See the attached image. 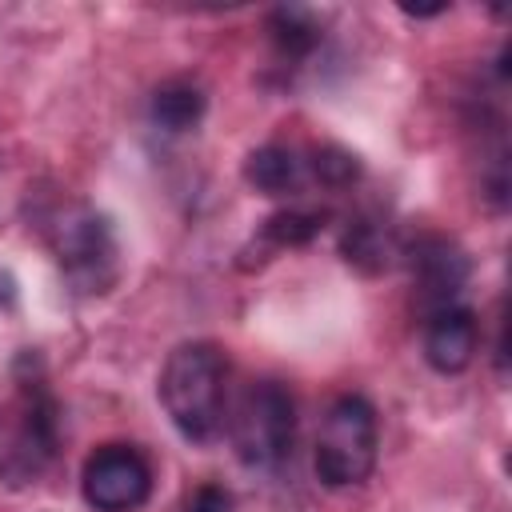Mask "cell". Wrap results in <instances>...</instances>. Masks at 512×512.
I'll return each instance as SVG.
<instances>
[{
  "instance_id": "obj_6",
  "label": "cell",
  "mask_w": 512,
  "mask_h": 512,
  "mask_svg": "<svg viewBox=\"0 0 512 512\" xmlns=\"http://www.w3.org/2000/svg\"><path fill=\"white\" fill-rule=\"evenodd\" d=\"M56 452V404L44 388H24L16 420L0 448V476L8 484H28Z\"/></svg>"
},
{
  "instance_id": "obj_11",
  "label": "cell",
  "mask_w": 512,
  "mask_h": 512,
  "mask_svg": "<svg viewBox=\"0 0 512 512\" xmlns=\"http://www.w3.org/2000/svg\"><path fill=\"white\" fill-rule=\"evenodd\" d=\"M340 252L348 264H356L364 272H380V268H388L396 244L380 220H348V228L340 236Z\"/></svg>"
},
{
  "instance_id": "obj_15",
  "label": "cell",
  "mask_w": 512,
  "mask_h": 512,
  "mask_svg": "<svg viewBox=\"0 0 512 512\" xmlns=\"http://www.w3.org/2000/svg\"><path fill=\"white\" fill-rule=\"evenodd\" d=\"M184 512H232V496L220 484H200L188 496V508Z\"/></svg>"
},
{
  "instance_id": "obj_14",
  "label": "cell",
  "mask_w": 512,
  "mask_h": 512,
  "mask_svg": "<svg viewBox=\"0 0 512 512\" xmlns=\"http://www.w3.org/2000/svg\"><path fill=\"white\" fill-rule=\"evenodd\" d=\"M312 172H316L324 184H352L356 172H360V164H356L352 152H344V148H336V144H324V148H316Z\"/></svg>"
},
{
  "instance_id": "obj_3",
  "label": "cell",
  "mask_w": 512,
  "mask_h": 512,
  "mask_svg": "<svg viewBox=\"0 0 512 512\" xmlns=\"http://www.w3.org/2000/svg\"><path fill=\"white\" fill-rule=\"evenodd\" d=\"M296 440V404L284 384L256 380L236 404L232 416V448L248 468H276L292 456Z\"/></svg>"
},
{
  "instance_id": "obj_12",
  "label": "cell",
  "mask_w": 512,
  "mask_h": 512,
  "mask_svg": "<svg viewBox=\"0 0 512 512\" xmlns=\"http://www.w3.org/2000/svg\"><path fill=\"white\" fill-rule=\"evenodd\" d=\"M268 32H272V40L280 44V52H288V56H304V52H312L316 40H320L316 16H312L308 8H296V4L276 8V12L268 16Z\"/></svg>"
},
{
  "instance_id": "obj_2",
  "label": "cell",
  "mask_w": 512,
  "mask_h": 512,
  "mask_svg": "<svg viewBox=\"0 0 512 512\" xmlns=\"http://www.w3.org/2000/svg\"><path fill=\"white\" fill-rule=\"evenodd\" d=\"M376 448H380V424L376 408L364 396H340L324 412L320 436H316V476L328 488H352L364 484L376 468Z\"/></svg>"
},
{
  "instance_id": "obj_4",
  "label": "cell",
  "mask_w": 512,
  "mask_h": 512,
  "mask_svg": "<svg viewBox=\"0 0 512 512\" xmlns=\"http://www.w3.org/2000/svg\"><path fill=\"white\" fill-rule=\"evenodd\" d=\"M52 244H56V260L68 272V280H76L84 292H104L112 284L116 244H112V228L104 216L88 208L64 212L60 224L52 228Z\"/></svg>"
},
{
  "instance_id": "obj_8",
  "label": "cell",
  "mask_w": 512,
  "mask_h": 512,
  "mask_svg": "<svg viewBox=\"0 0 512 512\" xmlns=\"http://www.w3.org/2000/svg\"><path fill=\"white\" fill-rule=\"evenodd\" d=\"M476 344H480V324L464 304L436 308L424 324V360L436 372H464L476 356Z\"/></svg>"
},
{
  "instance_id": "obj_13",
  "label": "cell",
  "mask_w": 512,
  "mask_h": 512,
  "mask_svg": "<svg viewBox=\"0 0 512 512\" xmlns=\"http://www.w3.org/2000/svg\"><path fill=\"white\" fill-rule=\"evenodd\" d=\"M320 228H324V212H316V208H284V212L264 220V240L272 248H292V244H308Z\"/></svg>"
},
{
  "instance_id": "obj_1",
  "label": "cell",
  "mask_w": 512,
  "mask_h": 512,
  "mask_svg": "<svg viewBox=\"0 0 512 512\" xmlns=\"http://www.w3.org/2000/svg\"><path fill=\"white\" fill-rule=\"evenodd\" d=\"M224 352L208 340L180 344L160 372V404L184 440H212L224 420Z\"/></svg>"
},
{
  "instance_id": "obj_10",
  "label": "cell",
  "mask_w": 512,
  "mask_h": 512,
  "mask_svg": "<svg viewBox=\"0 0 512 512\" xmlns=\"http://www.w3.org/2000/svg\"><path fill=\"white\" fill-rule=\"evenodd\" d=\"M204 116V92L188 80H168L152 92V120L164 132H188Z\"/></svg>"
},
{
  "instance_id": "obj_5",
  "label": "cell",
  "mask_w": 512,
  "mask_h": 512,
  "mask_svg": "<svg viewBox=\"0 0 512 512\" xmlns=\"http://www.w3.org/2000/svg\"><path fill=\"white\" fill-rule=\"evenodd\" d=\"M80 488L96 512H132L152 492V468L132 444H100L84 460Z\"/></svg>"
},
{
  "instance_id": "obj_7",
  "label": "cell",
  "mask_w": 512,
  "mask_h": 512,
  "mask_svg": "<svg viewBox=\"0 0 512 512\" xmlns=\"http://www.w3.org/2000/svg\"><path fill=\"white\" fill-rule=\"evenodd\" d=\"M412 280L420 288V304L432 316L436 308L456 304L468 280V256L448 236H420L412 244Z\"/></svg>"
},
{
  "instance_id": "obj_9",
  "label": "cell",
  "mask_w": 512,
  "mask_h": 512,
  "mask_svg": "<svg viewBox=\"0 0 512 512\" xmlns=\"http://www.w3.org/2000/svg\"><path fill=\"white\" fill-rule=\"evenodd\" d=\"M244 180L264 196H284L300 184V160L284 144H264L244 160Z\"/></svg>"
}]
</instances>
